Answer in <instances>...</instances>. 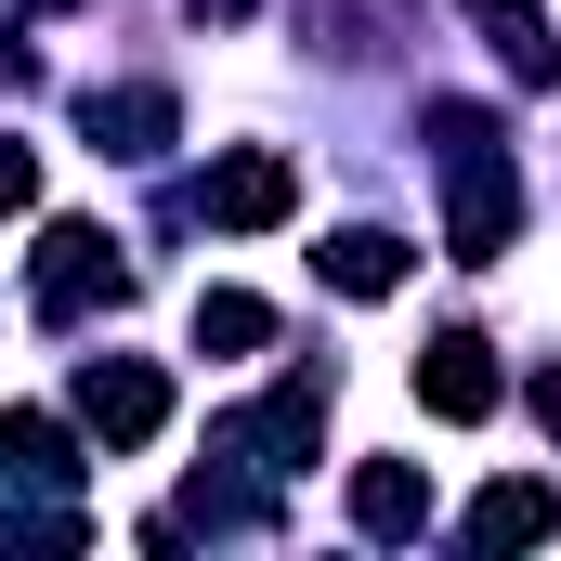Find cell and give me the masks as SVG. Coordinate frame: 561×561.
<instances>
[{
	"mask_svg": "<svg viewBox=\"0 0 561 561\" xmlns=\"http://www.w3.org/2000/svg\"><path fill=\"white\" fill-rule=\"evenodd\" d=\"M431 157H444V249L457 262H496L523 236V170L483 105H431Z\"/></svg>",
	"mask_w": 561,
	"mask_h": 561,
	"instance_id": "6da1fadb",
	"label": "cell"
},
{
	"mask_svg": "<svg viewBox=\"0 0 561 561\" xmlns=\"http://www.w3.org/2000/svg\"><path fill=\"white\" fill-rule=\"evenodd\" d=\"M92 300H131L118 236H105V222H53V236H39V262H26V313H39V327H79Z\"/></svg>",
	"mask_w": 561,
	"mask_h": 561,
	"instance_id": "7a4b0ae2",
	"label": "cell"
},
{
	"mask_svg": "<svg viewBox=\"0 0 561 561\" xmlns=\"http://www.w3.org/2000/svg\"><path fill=\"white\" fill-rule=\"evenodd\" d=\"M79 431L118 444V457L157 444V431H170V379H157L144 353H92V366H79Z\"/></svg>",
	"mask_w": 561,
	"mask_h": 561,
	"instance_id": "3957f363",
	"label": "cell"
},
{
	"mask_svg": "<svg viewBox=\"0 0 561 561\" xmlns=\"http://www.w3.org/2000/svg\"><path fill=\"white\" fill-rule=\"evenodd\" d=\"M313 419H327V366H287L249 419H222V457H249V470H300V457H313Z\"/></svg>",
	"mask_w": 561,
	"mask_h": 561,
	"instance_id": "277c9868",
	"label": "cell"
},
{
	"mask_svg": "<svg viewBox=\"0 0 561 561\" xmlns=\"http://www.w3.org/2000/svg\"><path fill=\"white\" fill-rule=\"evenodd\" d=\"M196 209H209L222 236H275L287 209H300V170H287L275 144H236V157H222V170L196 183Z\"/></svg>",
	"mask_w": 561,
	"mask_h": 561,
	"instance_id": "5b68a950",
	"label": "cell"
},
{
	"mask_svg": "<svg viewBox=\"0 0 561 561\" xmlns=\"http://www.w3.org/2000/svg\"><path fill=\"white\" fill-rule=\"evenodd\" d=\"M496 392H510V379H496V353H483L470 327H444V340L419 353V405H431L444 431H483V419H496Z\"/></svg>",
	"mask_w": 561,
	"mask_h": 561,
	"instance_id": "8992f818",
	"label": "cell"
},
{
	"mask_svg": "<svg viewBox=\"0 0 561 561\" xmlns=\"http://www.w3.org/2000/svg\"><path fill=\"white\" fill-rule=\"evenodd\" d=\"M313 262H327L340 300H392V287H405V236H392V222H340Z\"/></svg>",
	"mask_w": 561,
	"mask_h": 561,
	"instance_id": "52a82bcc",
	"label": "cell"
},
{
	"mask_svg": "<svg viewBox=\"0 0 561 561\" xmlns=\"http://www.w3.org/2000/svg\"><path fill=\"white\" fill-rule=\"evenodd\" d=\"M79 118H92V144H105V157H157V144L183 131V105H170L157 79H131V92H92Z\"/></svg>",
	"mask_w": 561,
	"mask_h": 561,
	"instance_id": "ba28073f",
	"label": "cell"
},
{
	"mask_svg": "<svg viewBox=\"0 0 561 561\" xmlns=\"http://www.w3.org/2000/svg\"><path fill=\"white\" fill-rule=\"evenodd\" d=\"M536 536H561V496H549V483H523V470H510V483H483V496H470V549H536Z\"/></svg>",
	"mask_w": 561,
	"mask_h": 561,
	"instance_id": "9c48e42d",
	"label": "cell"
},
{
	"mask_svg": "<svg viewBox=\"0 0 561 561\" xmlns=\"http://www.w3.org/2000/svg\"><path fill=\"white\" fill-rule=\"evenodd\" d=\"M470 26H483V53H496L510 79H536V92L561 79V39H549V13H536V0H470Z\"/></svg>",
	"mask_w": 561,
	"mask_h": 561,
	"instance_id": "30bf717a",
	"label": "cell"
},
{
	"mask_svg": "<svg viewBox=\"0 0 561 561\" xmlns=\"http://www.w3.org/2000/svg\"><path fill=\"white\" fill-rule=\"evenodd\" d=\"M353 523H366V536H419L431 523V470L419 457H366V470H353Z\"/></svg>",
	"mask_w": 561,
	"mask_h": 561,
	"instance_id": "8fae6325",
	"label": "cell"
},
{
	"mask_svg": "<svg viewBox=\"0 0 561 561\" xmlns=\"http://www.w3.org/2000/svg\"><path fill=\"white\" fill-rule=\"evenodd\" d=\"M262 340H275V313H262L249 287H196V353H209V366H249Z\"/></svg>",
	"mask_w": 561,
	"mask_h": 561,
	"instance_id": "7c38bea8",
	"label": "cell"
},
{
	"mask_svg": "<svg viewBox=\"0 0 561 561\" xmlns=\"http://www.w3.org/2000/svg\"><path fill=\"white\" fill-rule=\"evenodd\" d=\"M26 13H66V0H26Z\"/></svg>",
	"mask_w": 561,
	"mask_h": 561,
	"instance_id": "4fadbf2b",
	"label": "cell"
}]
</instances>
